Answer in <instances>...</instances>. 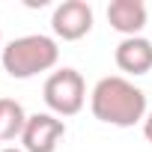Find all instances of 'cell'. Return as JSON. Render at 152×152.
<instances>
[{
	"label": "cell",
	"instance_id": "6",
	"mask_svg": "<svg viewBox=\"0 0 152 152\" xmlns=\"http://www.w3.org/2000/svg\"><path fill=\"white\" fill-rule=\"evenodd\" d=\"M113 60L128 75H146L152 69V42L143 39V36H128L116 45Z\"/></svg>",
	"mask_w": 152,
	"mask_h": 152
},
{
	"label": "cell",
	"instance_id": "2",
	"mask_svg": "<svg viewBox=\"0 0 152 152\" xmlns=\"http://www.w3.org/2000/svg\"><path fill=\"white\" fill-rule=\"evenodd\" d=\"M0 60H3V69L9 78L15 81H27L33 78V75L39 72H48L57 66L60 60V48L51 36H42V33H30V36H21V39H12L3 54H0Z\"/></svg>",
	"mask_w": 152,
	"mask_h": 152
},
{
	"label": "cell",
	"instance_id": "7",
	"mask_svg": "<svg viewBox=\"0 0 152 152\" xmlns=\"http://www.w3.org/2000/svg\"><path fill=\"white\" fill-rule=\"evenodd\" d=\"M107 21L125 39L128 36H140V30L146 27V6L140 0H113L107 6Z\"/></svg>",
	"mask_w": 152,
	"mask_h": 152
},
{
	"label": "cell",
	"instance_id": "10",
	"mask_svg": "<svg viewBox=\"0 0 152 152\" xmlns=\"http://www.w3.org/2000/svg\"><path fill=\"white\" fill-rule=\"evenodd\" d=\"M0 152H24V149H12V146H6V149H0Z\"/></svg>",
	"mask_w": 152,
	"mask_h": 152
},
{
	"label": "cell",
	"instance_id": "3",
	"mask_svg": "<svg viewBox=\"0 0 152 152\" xmlns=\"http://www.w3.org/2000/svg\"><path fill=\"white\" fill-rule=\"evenodd\" d=\"M42 96L57 116H75L87 102V84L78 69H57L54 75H48Z\"/></svg>",
	"mask_w": 152,
	"mask_h": 152
},
{
	"label": "cell",
	"instance_id": "9",
	"mask_svg": "<svg viewBox=\"0 0 152 152\" xmlns=\"http://www.w3.org/2000/svg\"><path fill=\"white\" fill-rule=\"evenodd\" d=\"M143 134H146V140L152 143V110L146 113V119H143Z\"/></svg>",
	"mask_w": 152,
	"mask_h": 152
},
{
	"label": "cell",
	"instance_id": "5",
	"mask_svg": "<svg viewBox=\"0 0 152 152\" xmlns=\"http://www.w3.org/2000/svg\"><path fill=\"white\" fill-rule=\"evenodd\" d=\"M63 137H66L63 119H57L54 113H33L27 116L21 143H24V152H54Z\"/></svg>",
	"mask_w": 152,
	"mask_h": 152
},
{
	"label": "cell",
	"instance_id": "8",
	"mask_svg": "<svg viewBox=\"0 0 152 152\" xmlns=\"http://www.w3.org/2000/svg\"><path fill=\"white\" fill-rule=\"evenodd\" d=\"M24 125H27V113H24L21 102L0 99V143L21 137L24 134Z\"/></svg>",
	"mask_w": 152,
	"mask_h": 152
},
{
	"label": "cell",
	"instance_id": "11",
	"mask_svg": "<svg viewBox=\"0 0 152 152\" xmlns=\"http://www.w3.org/2000/svg\"><path fill=\"white\" fill-rule=\"evenodd\" d=\"M0 42H3V30H0Z\"/></svg>",
	"mask_w": 152,
	"mask_h": 152
},
{
	"label": "cell",
	"instance_id": "1",
	"mask_svg": "<svg viewBox=\"0 0 152 152\" xmlns=\"http://www.w3.org/2000/svg\"><path fill=\"white\" fill-rule=\"evenodd\" d=\"M90 110L99 122H107L116 128H131L146 119V96L140 87H134L122 75H107L93 87Z\"/></svg>",
	"mask_w": 152,
	"mask_h": 152
},
{
	"label": "cell",
	"instance_id": "4",
	"mask_svg": "<svg viewBox=\"0 0 152 152\" xmlns=\"http://www.w3.org/2000/svg\"><path fill=\"white\" fill-rule=\"evenodd\" d=\"M51 27L63 42H78L93 30V6L87 0H63L51 15Z\"/></svg>",
	"mask_w": 152,
	"mask_h": 152
}]
</instances>
